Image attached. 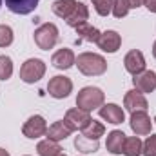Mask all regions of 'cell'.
Segmentation results:
<instances>
[{
	"label": "cell",
	"mask_w": 156,
	"mask_h": 156,
	"mask_svg": "<svg viewBox=\"0 0 156 156\" xmlns=\"http://www.w3.org/2000/svg\"><path fill=\"white\" fill-rule=\"evenodd\" d=\"M78 71L85 76H100L107 71V62L104 56L96 55V53H82L78 55L76 62Z\"/></svg>",
	"instance_id": "cell-1"
},
{
	"label": "cell",
	"mask_w": 156,
	"mask_h": 156,
	"mask_svg": "<svg viewBox=\"0 0 156 156\" xmlns=\"http://www.w3.org/2000/svg\"><path fill=\"white\" fill-rule=\"evenodd\" d=\"M104 100H105V94L102 89L98 87H83L76 96V107L83 109V111H93V109H100L104 105Z\"/></svg>",
	"instance_id": "cell-2"
},
{
	"label": "cell",
	"mask_w": 156,
	"mask_h": 156,
	"mask_svg": "<svg viewBox=\"0 0 156 156\" xmlns=\"http://www.w3.org/2000/svg\"><path fill=\"white\" fill-rule=\"evenodd\" d=\"M33 38H35V44L42 51H49L58 42V27L55 24H51V22H45V24H42L40 27L35 29Z\"/></svg>",
	"instance_id": "cell-3"
},
{
	"label": "cell",
	"mask_w": 156,
	"mask_h": 156,
	"mask_svg": "<svg viewBox=\"0 0 156 156\" xmlns=\"http://www.w3.org/2000/svg\"><path fill=\"white\" fill-rule=\"evenodd\" d=\"M45 75V64L40 58H29L20 67V78L26 83H35Z\"/></svg>",
	"instance_id": "cell-4"
},
{
	"label": "cell",
	"mask_w": 156,
	"mask_h": 156,
	"mask_svg": "<svg viewBox=\"0 0 156 156\" xmlns=\"http://www.w3.org/2000/svg\"><path fill=\"white\" fill-rule=\"evenodd\" d=\"M93 118L89 115V111H83L80 107H73L66 113V118H64V123L71 129V131H82L89 125Z\"/></svg>",
	"instance_id": "cell-5"
},
{
	"label": "cell",
	"mask_w": 156,
	"mask_h": 156,
	"mask_svg": "<svg viewBox=\"0 0 156 156\" xmlns=\"http://www.w3.org/2000/svg\"><path fill=\"white\" fill-rule=\"evenodd\" d=\"M47 91H49V94L53 98H58V100L60 98H67L69 93L73 91V82H71V78L62 76V75L53 76L49 80V83H47Z\"/></svg>",
	"instance_id": "cell-6"
},
{
	"label": "cell",
	"mask_w": 156,
	"mask_h": 156,
	"mask_svg": "<svg viewBox=\"0 0 156 156\" xmlns=\"http://www.w3.org/2000/svg\"><path fill=\"white\" fill-rule=\"evenodd\" d=\"M131 129L136 136H145V134H151L153 131V122L147 115V111H134L131 113Z\"/></svg>",
	"instance_id": "cell-7"
},
{
	"label": "cell",
	"mask_w": 156,
	"mask_h": 156,
	"mask_svg": "<svg viewBox=\"0 0 156 156\" xmlns=\"http://www.w3.org/2000/svg\"><path fill=\"white\" fill-rule=\"evenodd\" d=\"M22 133H24V136L33 138V140H35V138H40V136H44V134L47 133V123H45L44 116H40V115L31 116L26 123H24Z\"/></svg>",
	"instance_id": "cell-8"
},
{
	"label": "cell",
	"mask_w": 156,
	"mask_h": 156,
	"mask_svg": "<svg viewBox=\"0 0 156 156\" xmlns=\"http://www.w3.org/2000/svg\"><path fill=\"white\" fill-rule=\"evenodd\" d=\"M123 66H125L127 73H131L133 76L140 75L142 71H145V58H144L142 51H138V49L129 51L125 55V58H123Z\"/></svg>",
	"instance_id": "cell-9"
},
{
	"label": "cell",
	"mask_w": 156,
	"mask_h": 156,
	"mask_svg": "<svg viewBox=\"0 0 156 156\" xmlns=\"http://www.w3.org/2000/svg\"><path fill=\"white\" fill-rule=\"evenodd\" d=\"M123 105H125V109H127L129 113H134V111H147V107H149L145 96H144L140 91H136V89L125 93Z\"/></svg>",
	"instance_id": "cell-10"
},
{
	"label": "cell",
	"mask_w": 156,
	"mask_h": 156,
	"mask_svg": "<svg viewBox=\"0 0 156 156\" xmlns=\"http://www.w3.org/2000/svg\"><path fill=\"white\" fill-rule=\"evenodd\" d=\"M98 47L105 53H116L122 45V37L118 35L116 31L109 29V31H104L100 33V38H98Z\"/></svg>",
	"instance_id": "cell-11"
},
{
	"label": "cell",
	"mask_w": 156,
	"mask_h": 156,
	"mask_svg": "<svg viewBox=\"0 0 156 156\" xmlns=\"http://www.w3.org/2000/svg\"><path fill=\"white\" fill-rule=\"evenodd\" d=\"M133 83L136 87V91L144 93H153L156 89V73L154 71H142L140 75H134Z\"/></svg>",
	"instance_id": "cell-12"
},
{
	"label": "cell",
	"mask_w": 156,
	"mask_h": 156,
	"mask_svg": "<svg viewBox=\"0 0 156 156\" xmlns=\"http://www.w3.org/2000/svg\"><path fill=\"white\" fill-rule=\"evenodd\" d=\"M98 115L104 118L107 123H113V125H118V123H122L125 120L123 109L120 105H116V104H105V105H102L98 109Z\"/></svg>",
	"instance_id": "cell-13"
},
{
	"label": "cell",
	"mask_w": 156,
	"mask_h": 156,
	"mask_svg": "<svg viewBox=\"0 0 156 156\" xmlns=\"http://www.w3.org/2000/svg\"><path fill=\"white\" fill-rule=\"evenodd\" d=\"M75 62H76V56H75V53H73L71 49H67V47L58 49V51L53 55V58H51V64H53L56 69H64V71L69 69V67H73Z\"/></svg>",
	"instance_id": "cell-14"
},
{
	"label": "cell",
	"mask_w": 156,
	"mask_h": 156,
	"mask_svg": "<svg viewBox=\"0 0 156 156\" xmlns=\"http://www.w3.org/2000/svg\"><path fill=\"white\" fill-rule=\"evenodd\" d=\"M5 5L15 15H29L37 9L38 0H5Z\"/></svg>",
	"instance_id": "cell-15"
},
{
	"label": "cell",
	"mask_w": 156,
	"mask_h": 156,
	"mask_svg": "<svg viewBox=\"0 0 156 156\" xmlns=\"http://www.w3.org/2000/svg\"><path fill=\"white\" fill-rule=\"evenodd\" d=\"M123 144H125V134L122 131H111L105 140V147L111 154H122L123 153Z\"/></svg>",
	"instance_id": "cell-16"
},
{
	"label": "cell",
	"mask_w": 156,
	"mask_h": 156,
	"mask_svg": "<svg viewBox=\"0 0 156 156\" xmlns=\"http://www.w3.org/2000/svg\"><path fill=\"white\" fill-rule=\"evenodd\" d=\"M71 129L64 123V120H58V122H55L53 125H49L47 127V138L49 140H55V142H60V140H66L67 136H71Z\"/></svg>",
	"instance_id": "cell-17"
},
{
	"label": "cell",
	"mask_w": 156,
	"mask_h": 156,
	"mask_svg": "<svg viewBox=\"0 0 156 156\" xmlns=\"http://www.w3.org/2000/svg\"><path fill=\"white\" fill-rule=\"evenodd\" d=\"M76 5H78L76 0H56V2L53 4V13H55L56 16L67 20V18L71 16V13L76 9Z\"/></svg>",
	"instance_id": "cell-18"
},
{
	"label": "cell",
	"mask_w": 156,
	"mask_h": 156,
	"mask_svg": "<svg viewBox=\"0 0 156 156\" xmlns=\"http://www.w3.org/2000/svg\"><path fill=\"white\" fill-rule=\"evenodd\" d=\"M76 29V35L78 38L85 40V42H98V38H100V31L96 29V27H93L89 22H83V24H80V26H76L75 27Z\"/></svg>",
	"instance_id": "cell-19"
},
{
	"label": "cell",
	"mask_w": 156,
	"mask_h": 156,
	"mask_svg": "<svg viewBox=\"0 0 156 156\" xmlns=\"http://www.w3.org/2000/svg\"><path fill=\"white\" fill-rule=\"evenodd\" d=\"M87 18H89V9H87V5H85V4H82V2H78L76 9L71 13V16H69L66 22H67V26L76 27V26H80V24L87 22Z\"/></svg>",
	"instance_id": "cell-20"
},
{
	"label": "cell",
	"mask_w": 156,
	"mask_h": 156,
	"mask_svg": "<svg viewBox=\"0 0 156 156\" xmlns=\"http://www.w3.org/2000/svg\"><path fill=\"white\" fill-rule=\"evenodd\" d=\"M37 151H38V156H58V154H62V147L58 145V142L49 140V138L38 142Z\"/></svg>",
	"instance_id": "cell-21"
},
{
	"label": "cell",
	"mask_w": 156,
	"mask_h": 156,
	"mask_svg": "<svg viewBox=\"0 0 156 156\" xmlns=\"http://www.w3.org/2000/svg\"><path fill=\"white\" fill-rule=\"evenodd\" d=\"M75 147H76L80 153H83V154H91V153H96L98 151V140H91V138L80 134V136H76V140H75Z\"/></svg>",
	"instance_id": "cell-22"
},
{
	"label": "cell",
	"mask_w": 156,
	"mask_h": 156,
	"mask_svg": "<svg viewBox=\"0 0 156 156\" xmlns=\"http://www.w3.org/2000/svg\"><path fill=\"white\" fill-rule=\"evenodd\" d=\"M142 145H144V142H142L138 136L125 138V144H123V154L125 156H140L142 154Z\"/></svg>",
	"instance_id": "cell-23"
},
{
	"label": "cell",
	"mask_w": 156,
	"mask_h": 156,
	"mask_svg": "<svg viewBox=\"0 0 156 156\" xmlns=\"http://www.w3.org/2000/svg\"><path fill=\"white\" fill-rule=\"evenodd\" d=\"M104 133H105L104 123H100L96 120H91L89 125L85 129H82V134L87 136V138H91V140H100V136H104Z\"/></svg>",
	"instance_id": "cell-24"
},
{
	"label": "cell",
	"mask_w": 156,
	"mask_h": 156,
	"mask_svg": "<svg viewBox=\"0 0 156 156\" xmlns=\"http://www.w3.org/2000/svg\"><path fill=\"white\" fill-rule=\"evenodd\" d=\"M13 75V62L9 56L0 55V80H9Z\"/></svg>",
	"instance_id": "cell-25"
},
{
	"label": "cell",
	"mask_w": 156,
	"mask_h": 156,
	"mask_svg": "<svg viewBox=\"0 0 156 156\" xmlns=\"http://www.w3.org/2000/svg\"><path fill=\"white\" fill-rule=\"evenodd\" d=\"M111 13H113L116 18H123V16L129 13L127 0H111Z\"/></svg>",
	"instance_id": "cell-26"
},
{
	"label": "cell",
	"mask_w": 156,
	"mask_h": 156,
	"mask_svg": "<svg viewBox=\"0 0 156 156\" xmlns=\"http://www.w3.org/2000/svg\"><path fill=\"white\" fill-rule=\"evenodd\" d=\"M13 44V29L5 24H0V47H7Z\"/></svg>",
	"instance_id": "cell-27"
},
{
	"label": "cell",
	"mask_w": 156,
	"mask_h": 156,
	"mask_svg": "<svg viewBox=\"0 0 156 156\" xmlns=\"http://www.w3.org/2000/svg\"><path fill=\"white\" fill-rule=\"evenodd\" d=\"M142 154L144 156H156V136L151 134L142 145Z\"/></svg>",
	"instance_id": "cell-28"
},
{
	"label": "cell",
	"mask_w": 156,
	"mask_h": 156,
	"mask_svg": "<svg viewBox=\"0 0 156 156\" xmlns=\"http://www.w3.org/2000/svg\"><path fill=\"white\" fill-rule=\"evenodd\" d=\"M91 2L100 16H107L111 13V0H91Z\"/></svg>",
	"instance_id": "cell-29"
},
{
	"label": "cell",
	"mask_w": 156,
	"mask_h": 156,
	"mask_svg": "<svg viewBox=\"0 0 156 156\" xmlns=\"http://www.w3.org/2000/svg\"><path fill=\"white\" fill-rule=\"evenodd\" d=\"M144 4L151 13H156V0H144Z\"/></svg>",
	"instance_id": "cell-30"
},
{
	"label": "cell",
	"mask_w": 156,
	"mask_h": 156,
	"mask_svg": "<svg viewBox=\"0 0 156 156\" xmlns=\"http://www.w3.org/2000/svg\"><path fill=\"white\" fill-rule=\"evenodd\" d=\"M142 4H144V0H127L129 9H136V7H140Z\"/></svg>",
	"instance_id": "cell-31"
},
{
	"label": "cell",
	"mask_w": 156,
	"mask_h": 156,
	"mask_svg": "<svg viewBox=\"0 0 156 156\" xmlns=\"http://www.w3.org/2000/svg\"><path fill=\"white\" fill-rule=\"evenodd\" d=\"M0 156H9V153H7L5 149H2V147H0Z\"/></svg>",
	"instance_id": "cell-32"
},
{
	"label": "cell",
	"mask_w": 156,
	"mask_h": 156,
	"mask_svg": "<svg viewBox=\"0 0 156 156\" xmlns=\"http://www.w3.org/2000/svg\"><path fill=\"white\" fill-rule=\"evenodd\" d=\"M153 56L156 58V40H154V44H153Z\"/></svg>",
	"instance_id": "cell-33"
},
{
	"label": "cell",
	"mask_w": 156,
	"mask_h": 156,
	"mask_svg": "<svg viewBox=\"0 0 156 156\" xmlns=\"http://www.w3.org/2000/svg\"><path fill=\"white\" fill-rule=\"evenodd\" d=\"M58 156H66V154H64V153H62V154H58Z\"/></svg>",
	"instance_id": "cell-34"
},
{
	"label": "cell",
	"mask_w": 156,
	"mask_h": 156,
	"mask_svg": "<svg viewBox=\"0 0 156 156\" xmlns=\"http://www.w3.org/2000/svg\"><path fill=\"white\" fill-rule=\"evenodd\" d=\"M0 7H2V0H0Z\"/></svg>",
	"instance_id": "cell-35"
},
{
	"label": "cell",
	"mask_w": 156,
	"mask_h": 156,
	"mask_svg": "<svg viewBox=\"0 0 156 156\" xmlns=\"http://www.w3.org/2000/svg\"><path fill=\"white\" fill-rule=\"evenodd\" d=\"M154 123H156V116H154Z\"/></svg>",
	"instance_id": "cell-36"
}]
</instances>
